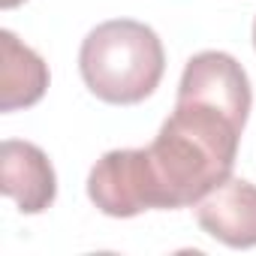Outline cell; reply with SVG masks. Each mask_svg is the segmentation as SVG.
Masks as SVG:
<instances>
[{
  "mask_svg": "<svg viewBox=\"0 0 256 256\" xmlns=\"http://www.w3.org/2000/svg\"><path fill=\"white\" fill-rule=\"evenodd\" d=\"M244 126L208 102L175 100L148 148L102 154L88 175V196L106 217L151 208H190L232 178Z\"/></svg>",
  "mask_w": 256,
  "mask_h": 256,
  "instance_id": "1",
  "label": "cell"
},
{
  "mask_svg": "<svg viewBox=\"0 0 256 256\" xmlns=\"http://www.w3.org/2000/svg\"><path fill=\"white\" fill-rule=\"evenodd\" d=\"M78 72L96 100L136 106L157 90L166 72V52L154 28L133 18H112L84 36Z\"/></svg>",
  "mask_w": 256,
  "mask_h": 256,
  "instance_id": "2",
  "label": "cell"
},
{
  "mask_svg": "<svg viewBox=\"0 0 256 256\" xmlns=\"http://www.w3.org/2000/svg\"><path fill=\"white\" fill-rule=\"evenodd\" d=\"M178 100L190 102H208L229 118H235L241 126L250 118L253 94H250V78L244 66L226 54V52H199L187 60L178 84Z\"/></svg>",
  "mask_w": 256,
  "mask_h": 256,
  "instance_id": "3",
  "label": "cell"
},
{
  "mask_svg": "<svg viewBox=\"0 0 256 256\" xmlns=\"http://www.w3.org/2000/svg\"><path fill=\"white\" fill-rule=\"evenodd\" d=\"M0 187L22 214H42L58 196V175L42 148L6 139L0 148Z\"/></svg>",
  "mask_w": 256,
  "mask_h": 256,
  "instance_id": "4",
  "label": "cell"
},
{
  "mask_svg": "<svg viewBox=\"0 0 256 256\" xmlns=\"http://www.w3.org/2000/svg\"><path fill=\"white\" fill-rule=\"evenodd\" d=\"M199 226L226 247H256V184L244 178H226L196 205Z\"/></svg>",
  "mask_w": 256,
  "mask_h": 256,
  "instance_id": "5",
  "label": "cell"
},
{
  "mask_svg": "<svg viewBox=\"0 0 256 256\" xmlns=\"http://www.w3.org/2000/svg\"><path fill=\"white\" fill-rule=\"evenodd\" d=\"M0 46H4V70H0V108L16 112L30 108L42 100L48 90V66L46 60L24 46L12 30H0Z\"/></svg>",
  "mask_w": 256,
  "mask_h": 256,
  "instance_id": "6",
  "label": "cell"
},
{
  "mask_svg": "<svg viewBox=\"0 0 256 256\" xmlns=\"http://www.w3.org/2000/svg\"><path fill=\"white\" fill-rule=\"evenodd\" d=\"M22 4H24V0H0V10H16Z\"/></svg>",
  "mask_w": 256,
  "mask_h": 256,
  "instance_id": "7",
  "label": "cell"
},
{
  "mask_svg": "<svg viewBox=\"0 0 256 256\" xmlns=\"http://www.w3.org/2000/svg\"><path fill=\"white\" fill-rule=\"evenodd\" d=\"M253 46H256V22H253Z\"/></svg>",
  "mask_w": 256,
  "mask_h": 256,
  "instance_id": "8",
  "label": "cell"
}]
</instances>
